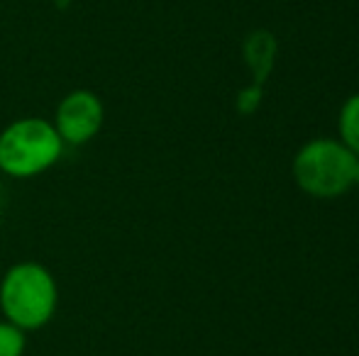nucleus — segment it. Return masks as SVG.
<instances>
[{
    "label": "nucleus",
    "mask_w": 359,
    "mask_h": 356,
    "mask_svg": "<svg viewBox=\"0 0 359 356\" xmlns=\"http://www.w3.org/2000/svg\"><path fill=\"white\" fill-rule=\"evenodd\" d=\"M59 308V283L39 262L13 264L0 278V313L3 320L25 332H37L54 320Z\"/></svg>",
    "instance_id": "1"
},
{
    "label": "nucleus",
    "mask_w": 359,
    "mask_h": 356,
    "mask_svg": "<svg viewBox=\"0 0 359 356\" xmlns=\"http://www.w3.org/2000/svg\"><path fill=\"white\" fill-rule=\"evenodd\" d=\"M67 144L52 120L18 118L0 132V173L15 180H29L47 173L62 162Z\"/></svg>",
    "instance_id": "2"
},
{
    "label": "nucleus",
    "mask_w": 359,
    "mask_h": 356,
    "mask_svg": "<svg viewBox=\"0 0 359 356\" xmlns=\"http://www.w3.org/2000/svg\"><path fill=\"white\" fill-rule=\"evenodd\" d=\"M357 157L332 137H316L306 142L293 157V180L311 198L332 200L355 185Z\"/></svg>",
    "instance_id": "3"
},
{
    "label": "nucleus",
    "mask_w": 359,
    "mask_h": 356,
    "mask_svg": "<svg viewBox=\"0 0 359 356\" xmlns=\"http://www.w3.org/2000/svg\"><path fill=\"white\" fill-rule=\"evenodd\" d=\"M52 124L67 147H83L93 142L103 129L105 105L98 93L76 88L57 103Z\"/></svg>",
    "instance_id": "4"
},
{
    "label": "nucleus",
    "mask_w": 359,
    "mask_h": 356,
    "mask_svg": "<svg viewBox=\"0 0 359 356\" xmlns=\"http://www.w3.org/2000/svg\"><path fill=\"white\" fill-rule=\"evenodd\" d=\"M337 139L359 157V93L350 95L342 103L340 115H337Z\"/></svg>",
    "instance_id": "5"
},
{
    "label": "nucleus",
    "mask_w": 359,
    "mask_h": 356,
    "mask_svg": "<svg viewBox=\"0 0 359 356\" xmlns=\"http://www.w3.org/2000/svg\"><path fill=\"white\" fill-rule=\"evenodd\" d=\"M271 57H274V37L266 32H257L247 39V62H250L252 69L262 66L259 73L264 78V73L269 71Z\"/></svg>",
    "instance_id": "6"
},
{
    "label": "nucleus",
    "mask_w": 359,
    "mask_h": 356,
    "mask_svg": "<svg viewBox=\"0 0 359 356\" xmlns=\"http://www.w3.org/2000/svg\"><path fill=\"white\" fill-rule=\"evenodd\" d=\"M25 349L27 332L8 320H0V356H25Z\"/></svg>",
    "instance_id": "7"
},
{
    "label": "nucleus",
    "mask_w": 359,
    "mask_h": 356,
    "mask_svg": "<svg viewBox=\"0 0 359 356\" xmlns=\"http://www.w3.org/2000/svg\"><path fill=\"white\" fill-rule=\"evenodd\" d=\"M257 105H259V86L242 90L240 98H237V108H240L242 113H252Z\"/></svg>",
    "instance_id": "8"
},
{
    "label": "nucleus",
    "mask_w": 359,
    "mask_h": 356,
    "mask_svg": "<svg viewBox=\"0 0 359 356\" xmlns=\"http://www.w3.org/2000/svg\"><path fill=\"white\" fill-rule=\"evenodd\" d=\"M355 185L359 188V157H357V166H355Z\"/></svg>",
    "instance_id": "9"
},
{
    "label": "nucleus",
    "mask_w": 359,
    "mask_h": 356,
    "mask_svg": "<svg viewBox=\"0 0 359 356\" xmlns=\"http://www.w3.org/2000/svg\"><path fill=\"white\" fill-rule=\"evenodd\" d=\"M0 205H3V188H0Z\"/></svg>",
    "instance_id": "10"
}]
</instances>
